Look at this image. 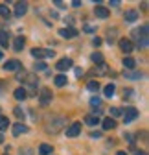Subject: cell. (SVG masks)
Instances as JSON below:
<instances>
[{
  "label": "cell",
  "mask_w": 149,
  "mask_h": 155,
  "mask_svg": "<svg viewBox=\"0 0 149 155\" xmlns=\"http://www.w3.org/2000/svg\"><path fill=\"white\" fill-rule=\"evenodd\" d=\"M65 126H66V118H65V116H53V118L48 120V124H46V133L55 135V133H59Z\"/></svg>",
  "instance_id": "6da1fadb"
},
{
  "label": "cell",
  "mask_w": 149,
  "mask_h": 155,
  "mask_svg": "<svg viewBox=\"0 0 149 155\" xmlns=\"http://www.w3.org/2000/svg\"><path fill=\"white\" fill-rule=\"evenodd\" d=\"M147 31H149V26H147V24H144L142 28L133 30V37H135V41H136L138 48H145V46H147V39H149Z\"/></svg>",
  "instance_id": "7a4b0ae2"
},
{
  "label": "cell",
  "mask_w": 149,
  "mask_h": 155,
  "mask_svg": "<svg viewBox=\"0 0 149 155\" xmlns=\"http://www.w3.org/2000/svg\"><path fill=\"white\" fill-rule=\"evenodd\" d=\"M31 55L35 57V59H43V57H53L55 52L53 50H46V48H33Z\"/></svg>",
  "instance_id": "3957f363"
},
{
  "label": "cell",
  "mask_w": 149,
  "mask_h": 155,
  "mask_svg": "<svg viewBox=\"0 0 149 155\" xmlns=\"http://www.w3.org/2000/svg\"><path fill=\"white\" fill-rule=\"evenodd\" d=\"M122 113H123V122H125V124H129V122H133V120L138 118V111H136L135 107H129V109H125V111H122Z\"/></svg>",
  "instance_id": "277c9868"
},
{
  "label": "cell",
  "mask_w": 149,
  "mask_h": 155,
  "mask_svg": "<svg viewBox=\"0 0 149 155\" xmlns=\"http://www.w3.org/2000/svg\"><path fill=\"white\" fill-rule=\"evenodd\" d=\"M22 80H24V83L28 85V89H30L31 92L37 89V83H39V80H37V76H35V74H26Z\"/></svg>",
  "instance_id": "5b68a950"
},
{
  "label": "cell",
  "mask_w": 149,
  "mask_h": 155,
  "mask_svg": "<svg viewBox=\"0 0 149 155\" xmlns=\"http://www.w3.org/2000/svg\"><path fill=\"white\" fill-rule=\"evenodd\" d=\"M72 59H70V57H63V59H59L57 61V65H55V68H57L59 72H66L68 68H72Z\"/></svg>",
  "instance_id": "8992f818"
},
{
  "label": "cell",
  "mask_w": 149,
  "mask_h": 155,
  "mask_svg": "<svg viewBox=\"0 0 149 155\" xmlns=\"http://www.w3.org/2000/svg\"><path fill=\"white\" fill-rule=\"evenodd\" d=\"M18 68H22V65H21V61H18V59H9V61L4 63V70L6 72H15Z\"/></svg>",
  "instance_id": "52a82bcc"
},
{
  "label": "cell",
  "mask_w": 149,
  "mask_h": 155,
  "mask_svg": "<svg viewBox=\"0 0 149 155\" xmlns=\"http://www.w3.org/2000/svg\"><path fill=\"white\" fill-rule=\"evenodd\" d=\"M39 98H41V105H48L50 102H52V98H53V94H52V91L50 89H41V96H39Z\"/></svg>",
  "instance_id": "ba28073f"
},
{
  "label": "cell",
  "mask_w": 149,
  "mask_h": 155,
  "mask_svg": "<svg viewBox=\"0 0 149 155\" xmlns=\"http://www.w3.org/2000/svg\"><path fill=\"white\" fill-rule=\"evenodd\" d=\"M81 133V124L79 122H74L68 129H66V137H78Z\"/></svg>",
  "instance_id": "9c48e42d"
},
{
  "label": "cell",
  "mask_w": 149,
  "mask_h": 155,
  "mask_svg": "<svg viewBox=\"0 0 149 155\" xmlns=\"http://www.w3.org/2000/svg\"><path fill=\"white\" fill-rule=\"evenodd\" d=\"M78 30L76 28H63V30H59V35L61 37H65V39H72V37H78Z\"/></svg>",
  "instance_id": "30bf717a"
},
{
  "label": "cell",
  "mask_w": 149,
  "mask_h": 155,
  "mask_svg": "<svg viewBox=\"0 0 149 155\" xmlns=\"http://www.w3.org/2000/svg\"><path fill=\"white\" fill-rule=\"evenodd\" d=\"M26 131H28V127H26L22 122H18V124H15V126L11 127V133L15 135V137H21V135H22V133H26Z\"/></svg>",
  "instance_id": "8fae6325"
},
{
  "label": "cell",
  "mask_w": 149,
  "mask_h": 155,
  "mask_svg": "<svg viewBox=\"0 0 149 155\" xmlns=\"http://www.w3.org/2000/svg\"><path fill=\"white\" fill-rule=\"evenodd\" d=\"M120 48H122V52H125V54H131V52H133V43L129 41V39H122V41H120Z\"/></svg>",
  "instance_id": "7c38bea8"
},
{
  "label": "cell",
  "mask_w": 149,
  "mask_h": 155,
  "mask_svg": "<svg viewBox=\"0 0 149 155\" xmlns=\"http://www.w3.org/2000/svg\"><path fill=\"white\" fill-rule=\"evenodd\" d=\"M26 11H28V4H26V2H18V4L15 6V15H17V17L26 15Z\"/></svg>",
  "instance_id": "4fadbf2b"
},
{
  "label": "cell",
  "mask_w": 149,
  "mask_h": 155,
  "mask_svg": "<svg viewBox=\"0 0 149 155\" xmlns=\"http://www.w3.org/2000/svg\"><path fill=\"white\" fill-rule=\"evenodd\" d=\"M123 17H125V21H127V22H135L136 18H138V9H127Z\"/></svg>",
  "instance_id": "5bb4252c"
},
{
  "label": "cell",
  "mask_w": 149,
  "mask_h": 155,
  "mask_svg": "<svg viewBox=\"0 0 149 155\" xmlns=\"http://www.w3.org/2000/svg\"><path fill=\"white\" fill-rule=\"evenodd\" d=\"M123 76L127 78V80H140L144 74L138 72V70H123Z\"/></svg>",
  "instance_id": "9a60e30c"
},
{
  "label": "cell",
  "mask_w": 149,
  "mask_h": 155,
  "mask_svg": "<svg viewBox=\"0 0 149 155\" xmlns=\"http://www.w3.org/2000/svg\"><path fill=\"white\" fill-rule=\"evenodd\" d=\"M94 15H96V17H100V18H107V17L110 15V11H109L107 8H103V6H96Z\"/></svg>",
  "instance_id": "2e32d148"
},
{
  "label": "cell",
  "mask_w": 149,
  "mask_h": 155,
  "mask_svg": "<svg viewBox=\"0 0 149 155\" xmlns=\"http://www.w3.org/2000/svg\"><path fill=\"white\" fill-rule=\"evenodd\" d=\"M13 96H15V100H18V102H22V100H26V96H28V92H26V89H24V87H21V89H15Z\"/></svg>",
  "instance_id": "e0dca14e"
},
{
  "label": "cell",
  "mask_w": 149,
  "mask_h": 155,
  "mask_svg": "<svg viewBox=\"0 0 149 155\" xmlns=\"http://www.w3.org/2000/svg\"><path fill=\"white\" fill-rule=\"evenodd\" d=\"M24 43H26V39H24L22 35H18V37H15V43H13V48H15L17 52H21V50L24 48Z\"/></svg>",
  "instance_id": "ac0fdd59"
},
{
  "label": "cell",
  "mask_w": 149,
  "mask_h": 155,
  "mask_svg": "<svg viewBox=\"0 0 149 155\" xmlns=\"http://www.w3.org/2000/svg\"><path fill=\"white\" fill-rule=\"evenodd\" d=\"M53 83L57 85V87H65V85L68 83V80H66V76H65V74H57V76L53 78Z\"/></svg>",
  "instance_id": "d6986e66"
},
{
  "label": "cell",
  "mask_w": 149,
  "mask_h": 155,
  "mask_svg": "<svg viewBox=\"0 0 149 155\" xmlns=\"http://www.w3.org/2000/svg\"><path fill=\"white\" fill-rule=\"evenodd\" d=\"M123 67H125V70H133L136 67V61L133 57H123Z\"/></svg>",
  "instance_id": "ffe728a7"
},
{
  "label": "cell",
  "mask_w": 149,
  "mask_h": 155,
  "mask_svg": "<svg viewBox=\"0 0 149 155\" xmlns=\"http://www.w3.org/2000/svg\"><path fill=\"white\" fill-rule=\"evenodd\" d=\"M101 126H103V129L110 131V129H114V127H116V120H113V118H105V120L101 122Z\"/></svg>",
  "instance_id": "44dd1931"
},
{
  "label": "cell",
  "mask_w": 149,
  "mask_h": 155,
  "mask_svg": "<svg viewBox=\"0 0 149 155\" xmlns=\"http://www.w3.org/2000/svg\"><path fill=\"white\" fill-rule=\"evenodd\" d=\"M8 45H9V33L8 31H0V46L8 48Z\"/></svg>",
  "instance_id": "7402d4cb"
},
{
  "label": "cell",
  "mask_w": 149,
  "mask_h": 155,
  "mask_svg": "<svg viewBox=\"0 0 149 155\" xmlns=\"http://www.w3.org/2000/svg\"><path fill=\"white\" fill-rule=\"evenodd\" d=\"M94 74H98V76H105V74H109V67H107L105 63H101V65H98V67L94 68Z\"/></svg>",
  "instance_id": "603a6c76"
},
{
  "label": "cell",
  "mask_w": 149,
  "mask_h": 155,
  "mask_svg": "<svg viewBox=\"0 0 149 155\" xmlns=\"http://www.w3.org/2000/svg\"><path fill=\"white\" fill-rule=\"evenodd\" d=\"M85 122H87L88 126H98V124H100V116H94V114H88L87 118H85Z\"/></svg>",
  "instance_id": "cb8c5ba5"
},
{
  "label": "cell",
  "mask_w": 149,
  "mask_h": 155,
  "mask_svg": "<svg viewBox=\"0 0 149 155\" xmlns=\"http://www.w3.org/2000/svg\"><path fill=\"white\" fill-rule=\"evenodd\" d=\"M114 91H116V87H114V83H109L107 87H105V96H107V98H113V94H114Z\"/></svg>",
  "instance_id": "d4e9b609"
},
{
  "label": "cell",
  "mask_w": 149,
  "mask_h": 155,
  "mask_svg": "<svg viewBox=\"0 0 149 155\" xmlns=\"http://www.w3.org/2000/svg\"><path fill=\"white\" fill-rule=\"evenodd\" d=\"M87 89H88L90 92H98V91H100V83H98V81H94V80H90V81H88V85H87Z\"/></svg>",
  "instance_id": "484cf974"
},
{
  "label": "cell",
  "mask_w": 149,
  "mask_h": 155,
  "mask_svg": "<svg viewBox=\"0 0 149 155\" xmlns=\"http://www.w3.org/2000/svg\"><path fill=\"white\" fill-rule=\"evenodd\" d=\"M9 127V118L8 116H0V131H6Z\"/></svg>",
  "instance_id": "4316f807"
},
{
  "label": "cell",
  "mask_w": 149,
  "mask_h": 155,
  "mask_svg": "<svg viewBox=\"0 0 149 155\" xmlns=\"http://www.w3.org/2000/svg\"><path fill=\"white\" fill-rule=\"evenodd\" d=\"M50 153H52V146H50V144H41L39 155H50Z\"/></svg>",
  "instance_id": "83f0119b"
},
{
  "label": "cell",
  "mask_w": 149,
  "mask_h": 155,
  "mask_svg": "<svg viewBox=\"0 0 149 155\" xmlns=\"http://www.w3.org/2000/svg\"><path fill=\"white\" fill-rule=\"evenodd\" d=\"M0 15H2L4 18H9V15H11V11H9V8H8L6 4H0Z\"/></svg>",
  "instance_id": "f1b7e54d"
},
{
  "label": "cell",
  "mask_w": 149,
  "mask_h": 155,
  "mask_svg": "<svg viewBox=\"0 0 149 155\" xmlns=\"http://www.w3.org/2000/svg\"><path fill=\"white\" fill-rule=\"evenodd\" d=\"M92 61H94L96 65H101V63H103V55H101L100 52H96V54H92Z\"/></svg>",
  "instance_id": "f546056e"
},
{
  "label": "cell",
  "mask_w": 149,
  "mask_h": 155,
  "mask_svg": "<svg viewBox=\"0 0 149 155\" xmlns=\"http://www.w3.org/2000/svg\"><path fill=\"white\" fill-rule=\"evenodd\" d=\"M33 68H35V72H41V70H46L48 67H46V63H43V61H37Z\"/></svg>",
  "instance_id": "4dcf8cb0"
},
{
  "label": "cell",
  "mask_w": 149,
  "mask_h": 155,
  "mask_svg": "<svg viewBox=\"0 0 149 155\" xmlns=\"http://www.w3.org/2000/svg\"><path fill=\"white\" fill-rule=\"evenodd\" d=\"M120 114H122V109H118V107H110V116H113V120L118 118Z\"/></svg>",
  "instance_id": "1f68e13d"
},
{
  "label": "cell",
  "mask_w": 149,
  "mask_h": 155,
  "mask_svg": "<svg viewBox=\"0 0 149 155\" xmlns=\"http://www.w3.org/2000/svg\"><path fill=\"white\" fill-rule=\"evenodd\" d=\"M90 105L92 107H100L101 105V100L98 98V96H94V98H90Z\"/></svg>",
  "instance_id": "d6a6232c"
},
{
  "label": "cell",
  "mask_w": 149,
  "mask_h": 155,
  "mask_svg": "<svg viewBox=\"0 0 149 155\" xmlns=\"http://www.w3.org/2000/svg\"><path fill=\"white\" fill-rule=\"evenodd\" d=\"M13 113H15L17 118H24V111H22L21 107H15V111H13Z\"/></svg>",
  "instance_id": "836d02e7"
},
{
  "label": "cell",
  "mask_w": 149,
  "mask_h": 155,
  "mask_svg": "<svg viewBox=\"0 0 149 155\" xmlns=\"http://www.w3.org/2000/svg\"><path fill=\"white\" fill-rule=\"evenodd\" d=\"M133 94H135L133 89H127V91L123 92V98H125V100H131V96H133Z\"/></svg>",
  "instance_id": "e575fe53"
},
{
  "label": "cell",
  "mask_w": 149,
  "mask_h": 155,
  "mask_svg": "<svg viewBox=\"0 0 149 155\" xmlns=\"http://www.w3.org/2000/svg\"><path fill=\"white\" fill-rule=\"evenodd\" d=\"M21 155H33V151L30 148H24V150H21Z\"/></svg>",
  "instance_id": "d590c367"
},
{
  "label": "cell",
  "mask_w": 149,
  "mask_h": 155,
  "mask_svg": "<svg viewBox=\"0 0 149 155\" xmlns=\"http://www.w3.org/2000/svg\"><path fill=\"white\" fill-rule=\"evenodd\" d=\"M92 45H94V46H100V45H101V39H100V37H94V39H92Z\"/></svg>",
  "instance_id": "8d00e7d4"
},
{
  "label": "cell",
  "mask_w": 149,
  "mask_h": 155,
  "mask_svg": "<svg viewBox=\"0 0 149 155\" xmlns=\"http://www.w3.org/2000/svg\"><path fill=\"white\" fill-rule=\"evenodd\" d=\"M53 4H55V6H57V8H61V9H65V8H66V6H65V4L61 2V0H55V2H53Z\"/></svg>",
  "instance_id": "74e56055"
},
{
  "label": "cell",
  "mask_w": 149,
  "mask_h": 155,
  "mask_svg": "<svg viewBox=\"0 0 149 155\" xmlns=\"http://www.w3.org/2000/svg\"><path fill=\"white\" fill-rule=\"evenodd\" d=\"M110 6H113V8H120V2H118V0H113V2H110Z\"/></svg>",
  "instance_id": "f35d334b"
},
{
  "label": "cell",
  "mask_w": 149,
  "mask_h": 155,
  "mask_svg": "<svg viewBox=\"0 0 149 155\" xmlns=\"http://www.w3.org/2000/svg\"><path fill=\"white\" fill-rule=\"evenodd\" d=\"M85 31H88V33H92V31H94V26H85Z\"/></svg>",
  "instance_id": "ab89813d"
},
{
  "label": "cell",
  "mask_w": 149,
  "mask_h": 155,
  "mask_svg": "<svg viewBox=\"0 0 149 155\" xmlns=\"http://www.w3.org/2000/svg\"><path fill=\"white\" fill-rule=\"evenodd\" d=\"M72 6H74V8H79V6H81V2H79V0H74Z\"/></svg>",
  "instance_id": "60d3db41"
},
{
  "label": "cell",
  "mask_w": 149,
  "mask_h": 155,
  "mask_svg": "<svg viewBox=\"0 0 149 155\" xmlns=\"http://www.w3.org/2000/svg\"><path fill=\"white\" fill-rule=\"evenodd\" d=\"M76 76H78V78L83 76V70H81V68H76Z\"/></svg>",
  "instance_id": "b9f144b4"
},
{
  "label": "cell",
  "mask_w": 149,
  "mask_h": 155,
  "mask_svg": "<svg viewBox=\"0 0 149 155\" xmlns=\"http://www.w3.org/2000/svg\"><path fill=\"white\" fill-rule=\"evenodd\" d=\"M135 155H147V153H145V151H136Z\"/></svg>",
  "instance_id": "7bdbcfd3"
},
{
  "label": "cell",
  "mask_w": 149,
  "mask_h": 155,
  "mask_svg": "<svg viewBox=\"0 0 149 155\" xmlns=\"http://www.w3.org/2000/svg\"><path fill=\"white\" fill-rule=\"evenodd\" d=\"M116 155H127V153H125V151H118Z\"/></svg>",
  "instance_id": "ee69618b"
},
{
  "label": "cell",
  "mask_w": 149,
  "mask_h": 155,
  "mask_svg": "<svg viewBox=\"0 0 149 155\" xmlns=\"http://www.w3.org/2000/svg\"><path fill=\"white\" fill-rule=\"evenodd\" d=\"M0 59H2V50H0Z\"/></svg>",
  "instance_id": "f6af8a7d"
},
{
  "label": "cell",
  "mask_w": 149,
  "mask_h": 155,
  "mask_svg": "<svg viewBox=\"0 0 149 155\" xmlns=\"http://www.w3.org/2000/svg\"><path fill=\"white\" fill-rule=\"evenodd\" d=\"M6 155H8V153H6Z\"/></svg>",
  "instance_id": "bcb514c9"
}]
</instances>
